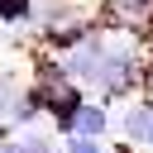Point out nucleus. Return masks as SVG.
Returning a JSON list of instances; mask_svg holds the SVG:
<instances>
[{
  "label": "nucleus",
  "instance_id": "nucleus-1",
  "mask_svg": "<svg viewBox=\"0 0 153 153\" xmlns=\"http://www.w3.org/2000/svg\"><path fill=\"white\" fill-rule=\"evenodd\" d=\"M120 134L129 143H153V96H134L120 115Z\"/></svg>",
  "mask_w": 153,
  "mask_h": 153
},
{
  "label": "nucleus",
  "instance_id": "nucleus-2",
  "mask_svg": "<svg viewBox=\"0 0 153 153\" xmlns=\"http://www.w3.org/2000/svg\"><path fill=\"white\" fill-rule=\"evenodd\" d=\"M110 110H105V100H86L81 110H76V124H72V134H86V139H105V129H110Z\"/></svg>",
  "mask_w": 153,
  "mask_h": 153
},
{
  "label": "nucleus",
  "instance_id": "nucleus-3",
  "mask_svg": "<svg viewBox=\"0 0 153 153\" xmlns=\"http://www.w3.org/2000/svg\"><path fill=\"white\" fill-rule=\"evenodd\" d=\"M33 19H38V0H0V24L5 29L33 24Z\"/></svg>",
  "mask_w": 153,
  "mask_h": 153
},
{
  "label": "nucleus",
  "instance_id": "nucleus-4",
  "mask_svg": "<svg viewBox=\"0 0 153 153\" xmlns=\"http://www.w3.org/2000/svg\"><path fill=\"white\" fill-rule=\"evenodd\" d=\"M62 153H115L105 139H86V134H62Z\"/></svg>",
  "mask_w": 153,
  "mask_h": 153
},
{
  "label": "nucleus",
  "instance_id": "nucleus-5",
  "mask_svg": "<svg viewBox=\"0 0 153 153\" xmlns=\"http://www.w3.org/2000/svg\"><path fill=\"white\" fill-rule=\"evenodd\" d=\"M148 62H153V38H148Z\"/></svg>",
  "mask_w": 153,
  "mask_h": 153
}]
</instances>
